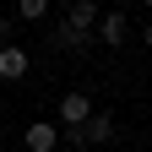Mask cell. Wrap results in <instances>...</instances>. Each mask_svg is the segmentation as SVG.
Returning <instances> with one entry per match:
<instances>
[{"instance_id": "6da1fadb", "label": "cell", "mask_w": 152, "mask_h": 152, "mask_svg": "<svg viewBox=\"0 0 152 152\" xmlns=\"http://www.w3.org/2000/svg\"><path fill=\"white\" fill-rule=\"evenodd\" d=\"M98 44H109V49L130 44V16H125V11H109V16H98Z\"/></svg>"}, {"instance_id": "7a4b0ae2", "label": "cell", "mask_w": 152, "mask_h": 152, "mask_svg": "<svg viewBox=\"0 0 152 152\" xmlns=\"http://www.w3.org/2000/svg\"><path fill=\"white\" fill-rule=\"evenodd\" d=\"M60 120H65L71 130H82V125L92 120V98H87V92H65V98H60Z\"/></svg>"}, {"instance_id": "3957f363", "label": "cell", "mask_w": 152, "mask_h": 152, "mask_svg": "<svg viewBox=\"0 0 152 152\" xmlns=\"http://www.w3.org/2000/svg\"><path fill=\"white\" fill-rule=\"evenodd\" d=\"M27 76V49L22 44H6L0 49V82H22Z\"/></svg>"}, {"instance_id": "277c9868", "label": "cell", "mask_w": 152, "mask_h": 152, "mask_svg": "<svg viewBox=\"0 0 152 152\" xmlns=\"http://www.w3.org/2000/svg\"><path fill=\"white\" fill-rule=\"evenodd\" d=\"M54 147H60V130L49 120H33L27 125V152H54Z\"/></svg>"}, {"instance_id": "5b68a950", "label": "cell", "mask_w": 152, "mask_h": 152, "mask_svg": "<svg viewBox=\"0 0 152 152\" xmlns=\"http://www.w3.org/2000/svg\"><path fill=\"white\" fill-rule=\"evenodd\" d=\"M92 22H98V6H92V0H76L65 11V27H76V33H92Z\"/></svg>"}, {"instance_id": "8992f818", "label": "cell", "mask_w": 152, "mask_h": 152, "mask_svg": "<svg viewBox=\"0 0 152 152\" xmlns=\"http://www.w3.org/2000/svg\"><path fill=\"white\" fill-rule=\"evenodd\" d=\"M82 141H114V120L109 114H92V120L82 125Z\"/></svg>"}, {"instance_id": "52a82bcc", "label": "cell", "mask_w": 152, "mask_h": 152, "mask_svg": "<svg viewBox=\"0 0 152 152\" xmlns=\"http://www.w3.org/2000/svg\"><path fill=\"white\" fill-rule=\"evenodd\" d=\"M54 44H60L65 54H76V49H87V44H92V33H76V27L60 22V27H54Z\"/></svg>"}, {"instance_id": "ba28073f", "label": "cell", "mask_w": 152, "mask_h": 152, "mask_svg": "<svg viewBox=\"0 0 152 152\" xmlns=\"http://www.w3.org/2000/svg\"><path fill=\"white\" fill-rule=\"evenodd\" d=\"M22 16H27V22H44L49 6H44V0H22Z\"/></svg>"}, {"instance_id": "9c48e42d", "label": "cell", "mask_w": 152, "mask_h": 152, "mask_svg": "<svg viewBox=\"0 0 152 152\" xmlns=\"http://www.w3.org/2000/svg\"><path fill=\"white\" fill-rule=\"evenodd\" d=\"M11 44V16H0V49Z\"/></svg>"}, {"instance_id": "30bf717a", "label": "cell", "mask_w": 152, "mask_h": 152, "mask_svg": "<svg viewBox=\"0 0 152 152\" xmlns=\"http://www.w3.org/2000/svg\"><path fill=\"white\" fill-rule=\"evenodd\" d=\"M141 44H147V49H152V22H147V33H141Z\"/></svg>"}]
</instances>
